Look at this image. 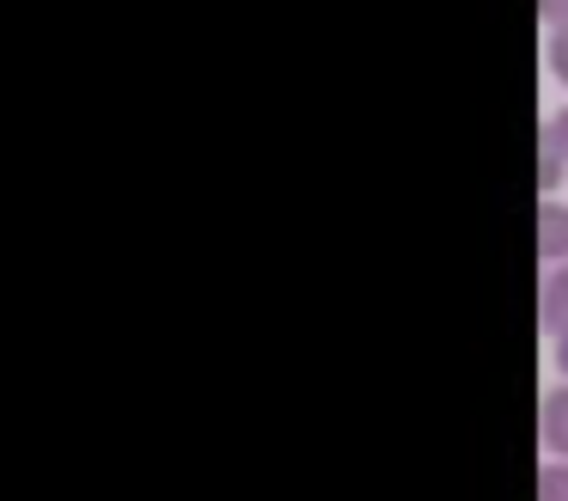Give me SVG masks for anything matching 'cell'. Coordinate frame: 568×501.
Listing matches in <instances>:
<instances>
[{
  "label": "cell",
  "mask_w": 568,
  "mask_h": 501,
  "mask_svg": "<svg viewBox=\"0 0 568 501\" xmlns=\"http://www.w3.org/2000/svg\"><path fill=\"white\" fill-rule=\"evenodd\" d=\"M538 440H544V452H550V459H568V379L544 391V403H538Z\"/></svg>",
  "instance_id": "6da1fadb"
},
{
  "label": "cell",
  "mask_w": 568,
  "mask_h": 501,
  "mask_svg": "<svg viewBox=\"0 0 568 501\" xmlns=\"http://www.w3.org/2000/svg\"><path fill=\"white\" fill-rule=\"evenodd\" d=\"M538 501H568V459L538 464Z\"/></svg>",
  "instance_id": "5b68a950"
},
{
  "label": "cell",
  "mask_w": 568,
  "mask_h": 501,
  "mask_svg": "<svg viewBox=\"0 0 568 501\" xmlns=\"http://www.w3.org/2000/svg\"><path fill=\"white\" fill-rule=\"evenodd\" d=\"M538 257L544 263H568V202L544 196L538 202Z\"/></svg>",
  "instance_id": "7a4b0ae2"
},
{
  "label": "cell",
  "mask_w": 568,
  "mask_h": 501,
  "mask_svg": "<svg viewBox=\"0 0 568 501\" xmlns=\"http://www.w3.org/2000/svg\"><path fill=\"white\" fill-rule=\"evenodd\" d=\"M538 324H544V337H562V330H568V263H550V275H544Z\"/></svg>",
  "instance_id": "3957f363"
},
{
  "label": "cell",
  "mask_w": 568,
  "mask_h": 501,
  "mask_svg": "<svg viewBox=\"0 0 568 501\" xmlns=\"http://www.w3.org/2000/svg\"><path fill=\"white\" fill-rule=\"evenodd\" d=\"M538 19H544V31H556V24H568V0H538Z\"/></svg>",
  "instance_id": "52a82bcc"
},
{
  "label": "cell",
  "mask_w": 568,
  "mask_h": 501,
  "mask_svg": "<svg viewBox=\"0 0 568 501\" xmlns=\"http://www.w3.org/2000/svg\"><path fill=\"white\" fill-rule=\"evenodd\" d=\"M544 129H550L556 141H562V153H568V104H556L550 117H544Z\"/></svg>",
  "instance_id": "ba28073f"
},
{
  "label": "cell",
  "mask_w": 568,
  "mask_h": 501,
  "mask_svg": "<svg viewBox=\"0 0 568 501\" xmlns=\"http://www.w3.org/2000/svg\"><path fill=\"white\" fill-rule=\"evenodd\" d=\"M562 178H568V153H562V141L544 129V134H538V190L556 196V190H562Z\"/></svg>",
  "instance_id": "277c9868"
},
{
  "label": "cell",
  "mask_w": 568,
  "mask_h": 501,
  "mask_svg": "<svg viewBox=\"0 0 568 501\" xmlns=\"http://www.w3.org/2000/svg\"><path fill=\"white\" fill-rule=\"evenodd\" d=\"M550 361H556V373L568 379V330H562V337H550Z\"/></svg>",
  "instance_id": "9c48e42d"
},
{
  "label": "cell",
  "mask_w": 568,
  "mask_h": 501,
  "mask_svg": "<svg viewBox=\"0 0 568 501\" xmlns=\"http://www.w3.org/2000/svg\"><path fill=\"white\" fill-rule=\"evenodd\" d=\"M544 61H550L556 86H568V24H556V31L544 37Z\"/></svg>",
  "instance_id": "8992f818"
}]
</instances>
